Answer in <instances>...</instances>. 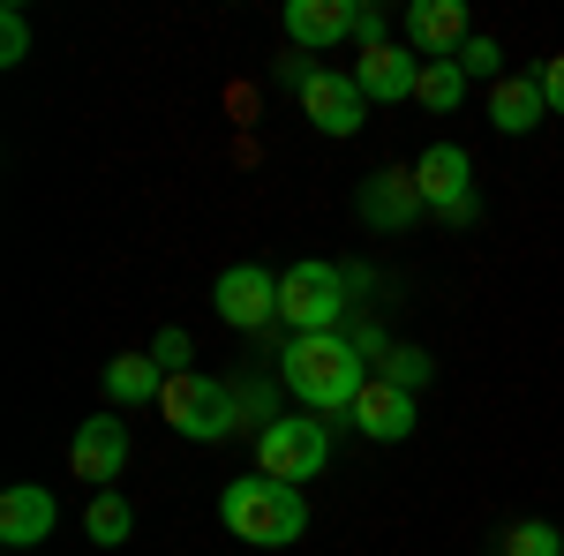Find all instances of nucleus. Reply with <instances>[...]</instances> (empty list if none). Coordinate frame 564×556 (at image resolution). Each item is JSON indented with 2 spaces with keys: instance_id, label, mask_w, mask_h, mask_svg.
<instances>
[{
  "instance_id": "obj_1",
  "label": "nucleus",
  "mask_w": 564,
  "mask_h": 556,
  "mask_svg": "<svg viewBox=\"0 0 564 556\" xmlns=\"http://www.w3.org/2000/svg\"><path fill=\"white\" fill-rule=\"evenodd\" d=\"M279 377L286 391L302 399L308 414H354V399L369 384V369H361V353H354L347 331H324V339H294L279 353Z\"/></svg>"
},
{
  "instance_id": "obj_2",
  "label": "nucleus",
  "mask_w": 564,
  "mask_h": 556,
  "mask_svg": "<svg viewBox=\"0 0 564 556\" xmlns=\"http://www.w3.org/2000/svg\"><path fill=\"white\" fill-rule=\"evenodd\" d=\"M218 519H226V534L249 542V549H286V542H302V534H308L302 489H294V481H271V473H241V481H226Z\"/></svg>"
},
{
  "instance_id": "obj_3",
  "label": "nucleus",
  "mask_w": 564,
  "mask_h": 556,
  "mask_svg": "<svg viewBox=\"0 0 564 556\" xmlns=\"http://www.w3.org/2000/svg\"><path fill=\"white\" fill-rule=\"evenodd\" d=\"M159 406H166V428L188 436V444H218V436H234V428H241V391L218 384V377H196V369L166 377Z\"/></svg>"
},
{
  "instance_id": "obj_4",
  "label": "nucleus",
  "mask_w": 564,
  "mask_h": 556,
  "mask_svg": "<svg viewBox=\"0 0 564 556\" xmlns=\"http://www.w3.org/2000/svg\"><path fill=\"white\" fill-rule=\"evenodd\" d=\"M347 316V271L339 263H286L279 279V324H294V339H324Z\"/></svg>"
},
{
  "instance_id": "obj_5",
  "label": "nucleus",
  "mask_w": 564,
  "mask_h": 556,
  "mask_svg": "<svg viewBox=\"0 0 564 556\" xmlns=\"http://www.w3.org/2000/svg\"><path fill=\"white\" fill-rule=\"evenodd\" d=\"M414 188H422V204H430L444 226H475V159L459 151V143H430L422 159H414Z\"/></svg>"
},
{
  "instance_id": "obj_6",
  "label": "nucleus",
  "mask_w": 564,
  "mask_h": 556,
  "mask_svg": "<svg viewBox=\"0 0 564 556\" xmlns=\"http://www.w3.org/2000/svg\"><path fill=\"white\" fill-rule=\"evenodd\" d=\"M324 459H332V428L324 422H263L257 428V473H271V481H308V473H324Z\"/></svg>"
},
{
  "instance_id": "obj_7",
  "label": "nucleus",
  "mask_w": 564,
  "mask_h": 556,
  "mask_svg": "<svg viewBox=\"0 0 564 556\" xmlns=\"http://www.w3.org/2000/svg\"><path fill=\"white\" fill-rule=\"evenodd\" d=\"M212 308L234 324V331H263V324H279V271H263V263H234V271H218Z\"/></svg>"
},
{
  "instance_id": "obj_8",
  "label": "nucleus",
  "mask_w": 564,
  "mask_h": 556,
  "mask_svg": "<svg viewBox=\"0 0 564 556\" xmlns=\"http://www.w3.org/2000/svg\"><path fill=\"white\" fill-rule=\"evenodd\" d=\"M361 113H369V98L347 68H316L302 84V121L316 135H361Z\"/></svg>"
},
{
  "instance_id": "obj_9",
  "label": "nucleus",
  "mask_w": 564,
  "mask_h": 556,
  "mask_svg": "<svg viewBox=\"0 0 564 556\" xmlns=\"http://www.w3.org/2000/svg\"><path fill=\"white\" fill-rule=\"evenodd\" d=\"M68 467H76V481H90V489L106 497V481H121V467H129V422L90 414V422L76 428V444H68Z\"/></svg>"
},
{
  "instance_id": "obj_10",
  "label": "nucleus",
  "mask_w": 564,
  "mask_h": 556,
  "mask_svg": "<svg viewBox=\"0 0 564 556\" xmlns=\"http://www.w3.org/2000/svg\"><path fill=\"white\" fill-rule=\"evenodd\" d=\"M475 39L467 0H406V45L422 61H459V45Z\"/></svg>"
},
{
  "instance_id": "obj_11",
  "label": "nucleus",
  "mask_w": 564,
  "mask_h": 556,
  "mask_svg": "<svg viewBox=\"0 0 564 556\" xmlns=\"http://www.w3.org/2000/svg\"><path fill=\"white\" fill-rule=\"evenodd\" d=\"M354 211H361V226H377V233H406V226H414V218L430 211V204H422V188H414V173L384 166V173H369V181H361V196H354Z\"/></svg>"
},
{
  "instance_id": "obj_12",
  "label": "nucleus",
  "mask_w": 564,
  "mask_h": 556,
  "mask_svg": "<svg viewBox=\"0 0 564 556\" xmlns=\"http://www.w3.org/2000/svg\"><path fill=\"white\" fill-rule=\"evenodd\" d=\"M347 422L361 428L369 444H406V436H414V391H399V384H384V377H369Z\"/></svg>"
},
{
  "instance_id": "obj_13",
  "label": "nucleus",
  "mask_w": 564,
  "mask_h": 556,
  "mask_svg": "<svg viewBox=\"0 0 564 556\" xmlns=\"http://www.w3.org/2000/svg\"><path fill=\"white\" fill-rule=\"evenodd\" d=\"M53 519H61V504L45 497L39 481H15V489L0 497V542H8V549H39L45 534H53Z\"/></svg>"
},
{
  "instance_id": "obj_14",
  "label": "nucleus",
  "mask_w": 564,
  "mask_h": 556,
  "mask_svg": "<svg viewBox=\"0 0 564 556\" xmlns=\"http://www.w3.org/2000/svg\"><path fill=\"white\" fill-rule=\"evenodd\" d=\"M354 84H361V98H391V106H406L414 84H422V61H406V45H369V53L354 61Z\"/></svg>"
},
{
  "instance_id": "obj_15",
  "label": "nucleus",
  "mask_w": 564,
  "mask_h": 556,
  "mask_svg": "<svg viewBox=\"0 0 564 556\" xmlns=\"http://www.w3.org/2000/svg\"><path fill=\"white\" fill-rule=\"evenodd\" d=\"M286 39L302 53L354 39V0H286Z\"/></svg>"
},
{
  "instance_id": "obj_16",
  "label": "nucleus",
  "mask_w": 564,
  "mask_h": 556,
  "mask_svg": "<svg viewBox=\"0 0 564 556\" xmlns=\"http://www.w3.org/2000/svg\"><path fill=\"white\" fill-rule=\"evenodd\" d=\"M542 113H550V98H542V76H505V84H489V121H497L505 135L542 129Z\"/></svg>"
},
{
  "instance_id": "obj_17",
  "label": "nucleus",
  "mask_w": 564,
  "mask_h": 556,
  "mask_svg": "<svg viewBox=\"0 0 564 556\" xmlns=\"http://www.w3.org/2000/svg\"><path fill=\"white\" fill-rule=\"evenodd\" d=\"M159 391H166V369H159L151 353H113V361H106V399H113V406H151Z\"/></svg>"
},
{
  "instance_id": "obj_18",
  "label": "nucleus",
  "mask_w": 564,
  "mask_h": 556,
  "mask_svg": "<svg viewBox=\"0 0 564 556\" xmlns=\"http://www.w3.org/2000/svg\"><path fill=\"white\" fill-rule=\"evenodd\" d=\"M84 534L98 542V549H121V542L135 534V512H129V497H113V489H106V497H90V512H84Z\"/></svg>"
},
{
  "instance_id": "obj_19",
  "label": "nucleus",
  "mask_w": 564,
  "mask_h": 556,
  "mask_svg": "<svg viewBox=\"0 0 564 556\" xmlns=\"http://www.w3.org/2000/svg\"><path fill=\"white\" fill-rule=\"evenodd\" d=\"M459 98H467V68H459V61H422L414 106H430V113H452Z\"/></svg>"
},
{
  "instance_id": "obj_20",
  "label": "nucleus",
  "mask_w": 564,
  "mask_h": 556,
  "mask_svg": "<svg viewBox=\"0 0 564 556\" xmlns=\"http://www.w3.org/2000/svg\"><path fill=\"white\" fill-rule=\"evenodd\" d=\"M377 377H384V384H399V391H422V384H430V353H422V346H391Z\"/></svg>"
},
{
  "instance_id": "obj_21",
  "label": "nucleus",
  "mask_w": 564,
  "mask_h": 556,
  "mask_svg": "<svg viewBox=\"0 0 564 556\" xmlns=\"http://www.w3.org/2000/svg\"><path fill=\"white\" fill-rule=\"evenodd\" d=\"M505 556H564V534L557 526H542V519H527L505 534Z\"/></svg>"
},
{
  "instance_id": "obj_22",
  "label": "nucleus",
  "mask_w": 564,
  "mask_h": 556,
  "mask_svg": "<svg viewBox=\"0 0 564 556\" xmlns=\"http://www.w3.org/2000/svg\"><path fill=\"white\" fill-rule=\"evenodd\" d=\"M23 53H31V15L0 8V68H23Z\"/></svg>"
},
{
  "instance_id": "obj_23",
  "label": "nucleus",
  "mask_w": 564,
  "mask_h": 556,
  "mask_svg": "<svg viewBox=\"0 0 564 556\" xmlns=\"http://www.w3.org/2000/svg\"><path fill=\"white\" fill-rule=\"evenodd\" d=\"M459 68H467V76H489V84H505V53H497V39H467L459 45Z\"/></svg>"
},
{
  "instance_id": "obj_24",
  "label": "nucleus",
  "mask_w": 564,
  "mask_h": 556,
  "mask_svg": "<svg viewBox=\"0 0 564 556\" xmlns=\"http://www.w3.org/2000/svg\"><path fill=\"white\" fill-rule=\"evenodd\" d=\"M354 39H361V53H369V45H391V15L369 8V0H354Z\"/></svg>"
},
{
  "instance_id": "obj_25",
  "label": "nucleus",
  "mask_w": 564,
  "mask_h": 556,
  "mask_svg": "<svg viewBox=\"0 0 564 556\" xmlns=\"http://www.w3.org/2000/svg\"><path fill=\"white\" fill-rule=\"evenodd\" d=\"M151 361H159L166 377H181V361H188V331H181V324H166V331L151 339Z\"/></svg>"
},
{
  "instance_id": "obj_26",
  "label": "nucleus",
  "mask_w": 564,
  "mask_h": 556,
  "mask_svg": "<svg viewBox=\"0 0 564 556\" xmlns=\"http://www.w3.org/2000/svg\"><path fill=\"white\" fill-rule=\"evenodd\" d=\"M542 98H550V113H564V53L542 61Z\"/></svg>"
}]
</instances>
